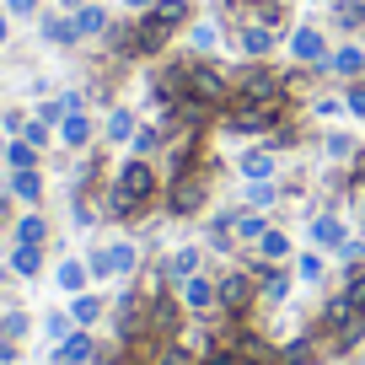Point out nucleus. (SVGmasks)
<instances>
[{"label": "nucleus", "mask_w": 365, "mask_h": 365, "mask_svg": "<svg viewBox=\"0 0 365 365\" xmlns=\"http://www.w3.org/2000/svg\"><path fill=\"white\" fill-rule=\"evenodd\" d=\"M231 91H237L231 103H285V76L274 65H263V59H252L231 76Z\"/></svg>", "instance_id": "7ed1b4c3"}, {"label": "nucleus", "mask_w": 365, "mask_h": 365, "mask_svg": "<svg viewBox=\"0 0 365 365\" xmlns=\"http://www.w3.org/2000/svg\"><path fill=\"white\" fill-rule=\"evenodd\" d=\"M59 108H65V118H70V113L86 108V97H81V91H59Z\"/></svg>", "instance_id": "c03bdc74"}, {"label": "nucleus", "mask_w": 365, "mask_h": 365, "mask_svg": "<svg viewBox=\"0 0 365 365\" xmlns=\"http://www.w3.org/2000/svg\"><path fill=\"white\" fill-rule=\"evenodd\" d=\"M108 279H124V274H135V263H140V247L135 242H108Z\"/></svg>", "instance_id": "f3484780"}, {"label": "nucleus", "mask_w": 365, "mask_h": 365, "mask_svg": "<svg viewBox=\"0 0 365 365\" xmlns=\"http://www.w3.org/2000/svg\"><path fill=\"white\" fill-rule=\"evenodd\" d=\"M54 365H70V360H59V354H54Z\"/></svg>", "instance_id": "864d4df0"}, {"label": "nucleus", "mask_w": 365, "mask_h": 365, "mask_svg": "<svg viewBox=\"0 0 365 365\" xmlns=\"http://www.w3.org/2000/svg\"><path fill=\"white\" fill-rule=\"evenodd\" d=\"M6 167H11V172H33V167H38V145L11 140V145H6Z\"/></svg>", "instance_id": "c756f323"}, {"label": "nucleus", "mask_w": 365, "mask_h": 365, "mask_svg": "<svg viewBox=\"0 0 365 365\" xmlns=\"http://www.w3.org/2000/svg\"><path fill=\"white\" fill-rule=\"evenodd\" d=\"M339 258H344V263H360V258H365V237H349V242L339 247Z\"/></svg>", "instance_id": "37998d69"}, {"label": "nucleus", "mask_w": 365, "mask_h": 365, "mask_svg": "<svg viewBox=\"0 0 365 365\" xmlns=\"http://www.w3.org/2000/svg\"><path fill=\"white\" fill-rule=\"evenodd\" d=\"M0 161H6V140H0Z\"/></svg>", "instance_id": "603ef678"}, {"label": "nucleus", "mask_w": 365, "mask_h": 365, "mask_svg": "<svg viewBox=\"0 0 365 365\" xmlns=\"http://www.w3.org/2000/svg\"><path fill=\"white\" fill-rule=\"evenodd\" d=\"M247 205L252 210H269V205H279V182H247Z\"/></svg>", "instance_id": "f704fd0d"}, {"label": "nucleus", "mask_w": 365, "mask_h": 365, "mask_svg": "<svg viewBox=\"0 0 365 365\" xmlns=\"http://www.w3.org/2000/svg\"><path fill=\"white\" fill-rule=\"evenodd\" d=\"M11 360H16V344H11V339H0V365H11Z\"/></svg>", "instance_id": "09e8293b"}, {"label": "nucleus", "mask_w": 365, "mask_h": 365, "mask_svg": "<svg viewBox=\"0 0 365 365\" xmlns=\"http://www.w3.org/2000/svg\"><path fill=\"white\" fill-rule=\"evenodd\" d=\"M161 145H167V129H161V124H140L135 140H129V150H135V156H145V161L156 156Z\"/></svg>", "instance_id": "5701e85b"}, {"label": "nucleus", "mask_w": 365, "mask_h": 365, "mask_svg": "<svg viewBox=\"0 0 365 365\" xmlns=\"http://www.w3.org/2000/svg\"><path fill=\"white\" fill-rule=\"evenodd\" d=\"M333 27H339V33H360L365 27V0H339V6H333Z\"/></svg>", "instance_id": "b1692460"}, {"label": "nucleus", "mask_w": 365, "mask_h": 365, "mask_svg": "<svg viewBox=\"0 0 365 365\" xmlns=\"http://www.w3.org/2000/svg\"><path fill=\"white\" fill-rule=\"evenodd\" d=\"M156 194H161V178H156V167H150L145 156H129L124 167L113 172V182H108L103 215H108V220H140L150 205H156Z\"/></svg>", "instance_id": "f257e3e1"}, {"label": "nucleus", "mask_w": 365, "mask_h": 365, "mask_svg": "<svg viewBox=\"0 0 365 365\" xmlns=\"http://www.w3.org/2000/svg\"><path fill=\"white\" fill-rule=\"evenodd\" d=\"M279 38H285V33H274V27H237V48L247 59H269Z\"/></svg>", "instance_id": "9b49d317"}, {"label": "nucleus", "mask_w": 365, "mask_h": 365, "mask_svg": "<svg viewBox=\"0 0 365 365\" xmlns=\"http://www.w3.org/2000/svg\"><path fill=\"white\" fill-rule=\"evenodd\" d=\"M70 317H76L81 328H91V322L103 317V301H97V296H86V290H81V296H76V307H70Z\"/></svg>", "instance_id": "e433bc0d"}, {"label": "nucleus", "mask_w": 365, "mask_h": 365, "mask_svg": "<svg viewBox=\"0 0 365 365\" xmlns=\"http://www.w3.org/2000/svg\"><path fill=\"white\" fill-rule=\"evenodd\" d=\"M182 91L194 97V103H205V108H215V113H226L231 108V76L220 65H210V59H182Z\"/></svg>", "instance_id": "f03ea898"}, {"label": "nucleus", "mask_w": 365, "mask_h": 365, "mask_svg": "<svg viewBox=\"0 0 365 365\" xmlns=\"http://www.w3.org/2000/svg\"><path fill=\"white\" fill-rule=\"evenodd\" d=\"M76 27H81V38H108L113 16H108L103 6H81V11H76Z\"/></svg>", "instance_id": "4be33fe9"}, {"label": "nucleus", "mask_w": 365, "mask_h": 365, "mask_svg": "<svg viewBox=\"0 0 365 365\" xmlns=\"http://www.w3.org/2000/svg\"><path fill=\"white\" fill-rule=\"evenodd\" d=\"M322 156L328 161H354V140L333 129V135H322Z\"/></svg>", "instance_id": "72a5a7b5"}, {"label": "nucleus", "mask_w": 365, "mask_h": 365, "mask_svg": "<svg viewBox=\"0 0 365 365\" xmlns=\"http://www.w3.org/2000/svg\"><path fill=\"white\" fill-rule=\"evenodd\" d=\"M344 113L365 118V81H349V91H344Z\"/></svg>", "instance_id": "ea45409f"}, {"label": "nucleus", "mask_w": 365, "mask_h": 365, "mask_svg": "<svg viewBox=\"0 0 365 365\" xmlns=\"http://www.w3.org/2000/svg\"><path fill=\"white\" fill-rule=\"evenodd\" d=\"M6 38H11V16L0 11V43H6Z\"/></svg>", "instance_id": "8fccbe9b"}, {"label": "nucleus", "mask_w": 365, "mask_h": 365, "mask_svg": "<svg viewBox=\"0 0 365 365\" xmlns=\"http://www.w3.org/2000/svg\"><path fill=\"white\" fill-rule=\"evenodd\" d=\"M290 54H296V65H317V70H328V38H322V27L317 22H307V27H290Z\"/></svg>", "instance_id": "6e6552de"}, {"label": "nucleus", "mask_w": 365, "mask_h": 365, "mask_svg": "<svg viewBox=\"0 0 365 365\" xmlns=\"http://www.w3.org/2000/svg\"><path fill=\"white\" fill-rule=\"evenodd\" d=\"M210 199V172L205 167H188L178 178H167V215H199Z\"/></svg>", "instance_id": "39448f33"}, {"label": "nucleus", "mask_w": 365, "mask_h": 365, "mask_svg": "<svg viewBox=\"0 0 365 365\" xmlns=\"http://www.w3.org/2000/svg\"><path fill=\"white\" fill-rule=\"evenodd\" d=\"M231 237L247 242V247H258V242L269 237V220H263L258 210H231Z\"/></svg>", "instance_id": "2eb2a0df"}, {"label": "nucleus", "mask_w": 365, "mask_h": 365, "mask_svg": "<svg viewBox=\"0 0 365 365\" xmlns=\"http://www.w3.org/2000/svg\"><path fill=\"white\" fill-rule=\"evenodd\" d=\"M6 188H11V199H22V205H38V199H43V178H38V167L33 172H11Z\"/></svg>", "instance_id": "412c9836"}, {"label": "nucleus", "mask_w": 365, "mask_h": 365, "mask_svg": "<svg viewBox=\"0 0 365 365\" xmlns=\"http://www.w3.org/2000/svg\"><path fill=\"white\" fill-rule=\"evenodd\" d=\"M344 242H349V226H344V220L339 215H333V210H328V215H312V247H344Z\"/></svg>", "instance_id": "ddd939ff"}, {"label": "nucleus", "mask_w": 365, "mask_h": 365, "mask_svg": "<svg viewBox=\"0 0 365 365\" xmlns=\"http://www.w3.org/2000/svg\"><path fill=\"white\" fill-rule=\"evenodd\" d=\"M6 11H11V16H33L38 0H6Z\"/></svg>", "instance_id": "de8ad7c7"}, {"label": "nucleus", "mask_w": 365, "mask_h": 365, "mask_svg": "<svg viewBox=\"0 0 365 365\" xmlns=\"http://www.w3.org/2000/svg\"><path fill=\"white\" fill-rule=\"evenodd\" d=\"M16 140H27V145H38V150H43L48 140H54V129H48L43 118H27V124H22V135H16Z\"/></svg>", "instance_id": "4c0bfd02"}, {"label": "nucleus", "mask_w": 365, "mask_h": 365, "mask_svg": "<svg viewBox=\"0 0 365 365\" xmlns=\"http://www.w3.org/2000/svg\"><path fill=\"white\" fill-rule=\"evenodd\" d=\"M27 328H33V322H27V312H6V317H0V339H22Z\"/></svg>", "instance_id": "58836bf2"}, {"label": "nucleus", "mask_w": 365, "mask_h": 365, "mask_svg": "<svg viewBox=\"0 0 365 365\" xmlns=\"http://www.w3.org/2000/svg\"><path fill=\"white\" fill-rule=\"evenodd\" d=\"M360 237H365V199H360Z\"/></svg>", "instance_id": "3c124183"}, {"label": "nucleus", "mask_w": 365, "mask_h": 365, "mask_svg": "<svg viewBox=\"0 0 365 365\" xmlns=\"http://www.w3.org/2000/svg\"><path fill=\"white\" fill-rule=\"evenodd\" d=\"M296 274L307 279V285H322V274H328V263H322V252L312 247V252H301L296 258Z\"/></svg>", "instance_id": "2f4dec72"}, {"label": "nucleus", "mask_w": 365, "mask_h": 365, "mask_svg": "<svg viewBox=\"0 0 365 365\" xmlns=\"http://www.w3.org/2000/svg\"><path fill=\"white\" fill-rule=\"evenodd\" d=\"M339 108H344V103H333V97H317V103H312V113H317V118H333Z\"/></svg>", "instance_id": "49530a36"}, {"label": "nucleus", "mask_w": 365, "mask_h": 365, "mask_svg": "<svg viewBox=\"0 0 365 365\" xmlns=\"http://www.w3.org/2000/svg\"><path fill=\"white\" fill-rule=\"evenodd\" d=\"M86 269H91V279H108V252L97 247V252H91V258H86Z\"/></svg>", "instance_id": "a18cd8bd"}, {"label": "nucleus", "mask_w": 365, "mask_h": 365, "mask_svg": "<svg viewBox=\"0 0 365 365\" xmlns=\"http://www.w3.org/2000/svg\"><path fill=\"white\" fill-rule=\"evenodd\" d=\"M86 279H91L86 263H59V290H76V296H81V290H86Z\"/></svg>", "instance_id": "c9c22d12"}, {"label": "nucleus", "mask_w": 365, "mask_h": 365, "mask_svg": "<svg viewBox=\"0 0 365 365\" xmlns=\"http://www.w3.org/2000/svg\"><path fill=\"white\" fill-rule=\"evenodd\" d=\"M199 263H205V252H199V247H178V252L167 258V279H172V285L194 279V274H199Z\"/></svg>", "instance_id": "6ab92c4d"}, {"label": "nucleus", "mask_w": 365, "mask_h": 365, "mask_svg": "<svg viewBox=\"0 0 365 365\" xmlns=\"http://www.w3.org/2000/svg\"><path fill=\"white\" fill-rule=\"evenodd\" d=\"M48 242V220L43 215H22L16 220V247H43Z\"/></svg>", "instance_id": "393cba45"}, {"label": "nucleus", "mask_w": 365, "mask_h": 365, "mask_svg": "<svg viewBox=\"0 0 365 365\" xmlns=\"http://www.w3.org/2000/svg\"><path fill=\"white\" fill-rule=\"evenodd\" d=\"M43 38H48V43H59V48H70V43H81V27H76V16L48 11L43 16Z\"/></svg>", "instance_id": "a211bd4d"}, {"label": "nucleus", "mask_w": 365, "mask_h": 365, "mask_svg": "<svg viewBox=\"0 0 365 365\" xmlns=\"http://www.w3.org/2000/svg\"><path fill=\"white\" fill-rule=\"evenodd\" d=\"M252 274H258V296H274V301L290 296V274L279 263H252Z\"/></svg>", "instance_id": "dca6fc26"}, {"label": "nucleus", "mask_w": 365, "mask_h": 365, "mask_svg": "<svg viewBox=\"0 0 365 365\" xmlns=\"http://www.w3.org/2000/svg\"><path fill=\"white\" fill-rule=\"evenodd\" d=\"M178 290H182V307H194L199 317L220 307V296H215V279H205V274H194V279H182Z\"/></svg>", "instance_id": "f8f14e48"}, {"label": "nucleus", "mask_w": 365, "mask_h": 365, "mask_svg": "<svg viewBox=\"0 0 365 365\" xmlns=\"http://www.w3.org/2000/svg\"><path fill=\"white\" fill-rule=\"evenodd\" d=\"M242 365H252V360H242Z\"/></svg>", "instance_id": "6e6d98bb"}, {"label": "nucleus", "mask_w": 365, "mask_h": 365, "mask_svg": "<svg viewBox=\"0 0 365 365\" xmlns=\"http://www.w3.org/2000/svg\"><path fill=\"white\" fill-rule=\"evenodd\" d=\"M215 296H220V307H226L231 317H247L252 301H258V274L252 269H226L215 279Z\"/></svg>", "instance_id": "423d86ee"}, {"label": "nucleus", "mask_w": 365, "mask_h": 365, "mask_svg": "<svg viewBox=\"0 0 365 365\" xmlns=\"http://www.w3.org/2000/svg\"><path fill=\"white\" fill-rule=\"evenodd\" d=\"M108 365H124V360H108Z\"/></svg>", "instance_id": "5fc2aeb1"}, {"label": "nucleus", "mask_w": 365, "mask_h": 365, "mask_svg": "<svg viewBox=\"0 0 365 365\" xmlns=\"http://www.w3.org/2000/svg\"><path fill=\"white\" fill-rule=\"evenodd\" d=\"M328 76H339V81H365V48H360V43L333 48V54H328Z\"/></svg>", "instance_id": "9d476101"}, {"label": "nucleus", "mask_w": 365, "mask_h": 365, "mask_svg": "<svg viewBox=\"0 0 365 365\" xmlns=\"http://www.w3.org/2000/svg\"><path fill=\"white\" fill-rule=\"evenodd\" d=\"M38 269H43V247H11V274L33 279Z\"/></svg>", "instance_id": "7c9ffc66"}, {"label": "nucleus", "mask_w": 365, "mask_h": 365, "mask_svg": "<svg viewBox=\"0 0 365 365\" xmlns=\"http://www.w3.org/2000/svg\"><path fill=\"white\" fill-rule=\"evenodd\" d=\"M205 354H194L188 344H178V339H161V344H150L145 339V365H199Z\"/></svg>", "instance_id": "1a4fd4ad"}, {"label": "nucleus", "mask_w": 365, "mask_h": 365, "mask_svg": "<svg viewBox=\"0 0 365 365\" xmlns=\"http://www.w3.org/2000/svg\"><path fill=\"white\" fill-rule=\"evenodd\" d=\"M150 11H156L167 27H194V6H188V0H156Z\"/></svg>", "instance_id": "cd10ccee"}, {"label": "nucleus", "mask_w": 365, "mask_h": 365, "mask_svg": "<svg viewBox=\"0 0 365 365\" xmlns=\"http://www.w3.org/2000/svg\"><path fill=\"white\" fill-rule=\"evenodd\" d=\"M38 118H43L48 129H59V118H65V108H59V97H48V103L38 108Z\"/></svg>", "instance_id": "79ce46f5"}, {"label": "nucleus", "mask_w": 365, "mask_h": 365, "mask_svg": "<svg viewBox=\"0 0 365 365\" xmlns=\"http://www.w3.org/2000/svg\"><path fill=\"white\" fill-rule=\"evenodd\" d=\"M91 354H97V344H91L86 333H70V339H59V360H70V365H86Z\"/></svg>", "instance_id": "c85d7f7f"}, {"label": "nucleus", "mask_w": 365, "mask_h": 365, "mask_svg": "<svg viewBox=\"0 0 365 365\" xmlns=\"http://www.w3.org/2000/svg\"><path fill=\"white\" fill-rule=\"evenodd\" d=\"M59 145H70V150H86V145H91V118H86V113H70V118H59Z\"/></svg>", "instance_id": "aec40b11"}, {"label": "nucleus", "mask_w": 365, "mask_h": 365, "mask_svg": "<svg viewBox=\"0 0 365 365\" xmlns=\"http://www.w3.org/2000/svg\"><path fill=\"white\" fill-rule=\"evenodd\" d=\"M172 33H178V27H167L156 11H140L135 22H129V48H135V59H156L161 48L172 43Z\"/></svg>", "instance_id": "0eeeda50"}, {"label": "nucleus", "mask_w": 365, "mask_h": 365, "mask_svg": "<svg viewBox=\"0 0 365 365\" xmlns=\"http://www.w3.org/2000/svg\"><path fill=\"white\" fill-rule=\"evenodd\" d=\"M290 258V237L279 226H269V237L258 242V263H285Z\"/></svg>", "instance_id": "bb28decb"}, {"label": "nucleus", "mask_w": 365, "mask_h": 365, "mask_svg": "<svg viewBox=\"0 0 365 365\" xmlns=\"http://www.w3.org/2000/svg\"><path fill=\"white\" fill-rule=\"evenodd\" d=\"M237 167H242V178H247V182H269L274 172H279V156H274V145H258V150H247Z\"/></svg>", "instance_id": "4468645a"}, {"label": "nucleus", "mask_w": 365, "mask_h": 365, "mask_svg": "<svg viewBox=\"0 0 365 365\" xmlns=\"http://www.w3.org/2000/svg\"><path fill=\"white\" fill-rule=\"evenodd\" d=\"M188 43H194V54H210V48L220 43V27L215 22H194L188 27Z\"/></svg>", "instance_id": "473e14b6"}, {"label": "nucleus", "mask_w": 365, "mask_h": 365, "mask_svg": "<svg viewBox=\"0 0 365 365\" xmlns=\"http://www.w3.org/2000/svg\"><path fill=\"white\" fill-rule=\"evenodd\" d=\"M70 322H76V317H65V312H54V317H48L43 328H48V339H70Z\"/></svg>", "instance_id": "a19ab883"}, {"label": "nucleus", "mask_w": 365, "mask_h": 365, "mask_svg": "<svg viewBox=\"0 0 365 365\" xmlns=\"http://www.w3.org/2000/svg\"><path fill=\"white\" fill-rule=\"evenodd\" d=\"M285 124V103H231L220 129L226 135H274Z\"/></svg>", "instance_id": "20e7f679"}, {"label": "nucleus", "mask_w": 365, "mask_h": 365, "mask_svg": "<svg viewBox=\"0 0 365 365\" xmlns=\"http://www.w3.org/2000/svg\"><path fill=\"white\" fill-rule=\"evenodd\" d=\"M135 129H140V118L129 113V108H113V113H108V129H103V135L113 140V145H124V140H135Z\"/></svg>", "instance_id": "a878e982"}]
</instances>
